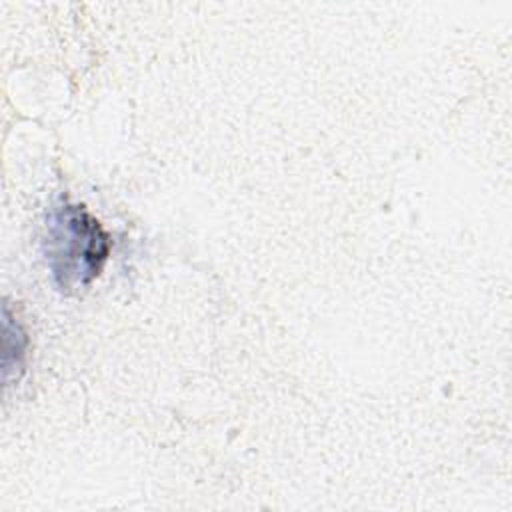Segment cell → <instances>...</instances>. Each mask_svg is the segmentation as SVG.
Masks as SVG:
<instances>
[{
    "mask_svg": "<svg viewBox=\"0 0 512 512\" xmlns=\"http://www.w3.org/2000/svg\"><path fill=\"white\" fill-rule=\"evenodd\" d=\"M4 380L10 384L14 378L18 380L24 372L26 352H28V336L22 324L12 316L10 306L4 304Z\"/></svg>",
    "mask_w": 512,
    "mask_h": 512,
    "instance_id": "obj_2",
    "label": "cell"
},
{
    "mask_svg": "<svg viewBox=\"0 0 512 512\" xmlns=\"http://www.w3.org/2000/svg\"><path fill=\"white\" fill-rule=\"evenodd\" d=\"M110 236L84 206L62 202L46 222L44 254L56 288L74 294L88 288L110 256Z\"/></svg>",
    "mask_w": 512,
    "mask_h": 512,
    "instance_id": "obj_1",
    "label": "cell"
}]
</instances>
